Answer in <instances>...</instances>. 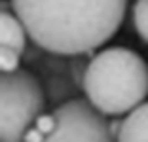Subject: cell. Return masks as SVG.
I'll return each instance as SVG.
<instances>
[{
    "instance_id": "9",
    "label": "cell",
    "mask_w": 148,
    "mask_h": 142,
    "mask_svg": "<svg viewBox=\"0 0 148 142\" xmlns=\"http://www.w3.org/2000/svg\"><path fill=\"white\" fill-rule=\"evenodd\" d=\"M36 127H38L40 131H42L44 134H46V137H48L49 133H51L53 129H55V125H57V119H55V114H42V116L38 117V119H36Z\"/></svg>"
},
{
    "instance_id": "6",
    "label": "cell",
    "mask_w": 148,
    "mask_h": 142,
    "mask_svg": "<svg viewBox=\"0 0 148 142\" xmlns=\"http://www.w3.org/2000/svg\"><path fill=\"white\" fill-rule=\"evenodd\" d=\"M118 142H148V100L122 119Z\"/></svg>"
},
{
    "instance_id": "7",
    "label": "cell",
    "mask_w": 148,
    "mask_h": 142,
    "mask_svg": "<svg viewBox=\"0 0 148 142\" xmlns=\"http://www.w3.org/2000/svg\"><path fill=\"white\" fill-rule=\"evenodd\" d=\"M133 27H135L139 38L144 44H148V0H137L131 12Z\"/></svg>"
},
{
    "instance_id": "2",
    "label": "cell",
    "mask_w": 148,
    "mask_h": 142,
    "mask_svg": "<svg viewBox=\"0 0 148 142\" xmlns=\"http://www.w3.org/2000/svg\"><path fill=\"white\" fill-rule=\"evenodd\" d=\"M82 89L86 99L103 116H127L146 102L148 65L129 47H106L87 63Z\"/></svg>"
},
{
    "instance_id": "5",
    "label": "cell",
    "mask_w": 148,
    "mask_h": 142,
    "mask_svg": "<svg viewBox=\"0 0 148 142\" xmlns=\"http://www.w3.org/2000/svg\"><path fill=\"white\" fill-rule=\"evenodd\" d=\"M0 42L2 47H8L13 49L17 53H25L27 49V38H29V32H27L25 25L21 23V19L15 15L13 10H2V15H0Z\"/></svg>"
},
{
    "instance_id": "8",
    "label": "cell",
    "mask_w": 148,
    "mask_h": 142,
    "mask_svg": "<svg viewBox=\"0 0 148 142\" xmlns=\"http://www.w3.org/2000/svg\"><path fill=\"white\" fill-rule=\"evenodd\" d=\"M19 61H21V53L13 51V49H8V47H0V68H2V74H10L19 70Z\"/></svg>"
},
{
    "instance_id": "4",
    "label": "cell",
    "mask_w": 148,
    "mask_h": 142,
    "mask_svg": "<svg viewBox=\"0 0 148 142\" xmlns=\"http://www.w3.org/2000/svg\"><path fill=\"white\" fill-rule=\"evenodd\" d=\"M57 125L44 142H118L110 121L87 99H70L53 110Z\"/></svg>"
},
{
    "instance_id": "3",
    "label": "cell",
    "mask_w": 148,
    "mask_h": 142,
    "mask_svg": "<svg viewBox=\"0 0 148 142\" xmlns=\"http://www.w3.org/2000/svg\"><path fill=\"white\" fill-rule=\"evenodd\" d=\"M2 142H23L27 131L44 112V91L29 70L2 74Z\"/></svg>"
},
{
    "instance_id": "1",
    "label": "cell",
    "mask_w": 148,
    "mask_h": 142,
    "mask_svg": "<svg viewBox=\"0 0 148 142\" xmlns=\"http://www.w3.org/2000/svg\"><path fill=\"white\" fill-rule=\"evenodd\" d=\"M29 38L53 55H87L105 46L125 17L127 0H10Z\"/></svg>"
}]
</instances>
